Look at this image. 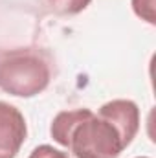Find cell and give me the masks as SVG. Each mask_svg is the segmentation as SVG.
I'll return each mask as SVG.
<instances>
[{"mask_svg": "<svg viewBox=\"0 0 156 158\" xmlns=\"http://www.w3.org/2000/svg\"><path fill=\"white\" fill-rule=\"evenodd\" d=\"M50 134L74 158H117L127 149L114 123L90 109L59 112Z\"/></svg>", "mask_w": 156, "mask_h": 158, "instance_id": "6da1fadb", "label": "cell"}, {"mask_svg": "<svg viewBox=\"0 0 156 158\" xmlns=\"http://www.w3.org/2000/svg\"><path fill=\"white\" fill-rule=\"evenodd\" d=\"M51 79L50 59L37 48H18L0 55V90L17 98L44 92Z\"/></svg>", "mask_w": 156, "mask_h": 158, "instance_id": "7a4b0ae2", "label": "cell"}, {"mask_svg": "<svg viewBox=\"0 0 156 158\" xmlns=\"http://www.w3.org/2000/svg\"><path fill=\"white\" fill-rule=\"evenodd\" d=\"M28 136L22 112L11 103L0 101V158H15Z\"/></svg>", "mask_w": 156, "mask_h": 158, "instance_id": "3957f363", "label": "cell"}, {"mask_svg": "<svg viewBox=\"0 0 156 158\" xmlns=\"http://www.w3.org/2000/svg\"><path fill=\"white\" fill-rule=\"evenodd\" d=\"M101 116L110 119L114 123L125 145L129 147L132 143V140L136 138L138 131H140V109L134 101L130 99H112L105 105H101L99 112Z\"/></svg>", "mask_w": 156, "mask_h": 158, "instance_id": "277c9868", "label": "cell"}, {"mask_svg": "<svg viewBox=\"0 0 156 158\" xmlns=\"http://www.w3.org/2000/svg\"><path fill=\"white\" fill-rule=\"evenodd\" d=\"M50 9L57 15H77L90 6L92 0H46Z\"/></svg>", "mask_w": 156, "mask_h": 158, "instance_id": "5b68a950", "label": "cell"}, {"mask_svg": "<svg viewBox=\"0 0 156 158\" xmlns=\"http://www.w3.org/2000/svg\"><path fill=\"white\" fill-rule=\"evenodd\" d=\"M132 11L138 19L145 20L147 24H156V0H130Z\"/></svg>", "mask_w": 156, "mask_h": 158, "instance_id": "8992f818", "label": "cell"}, {"mask_svg": "<svg viewBox=\"0 0 156 158\" xmlns=\"http://www.w3.org/2000/svg\"><path fill=\"white\" fill-rule=\"evenodd\" d=\"M28 158H74L68 151H61V149H55L53 145H39L31 151V155Z\"/></svg>", "mask_w": 156, "mask_h": 158, "instance_id": "52a82bcc", "label": "cell"}, {"mask_svg": "<svg viewBox=\"0 0 156 158\" xmlns=\"http://www.w3.org/2000/svg\"><path fill=\"white\" fill-rule=\"evenodd\" d=\"M136 158H149V156H136Z\"/></svg>", "mask_w": 156, "mask_h": 158, "instance_id": "ba28073f", "label": "cell"}]
</instances>
